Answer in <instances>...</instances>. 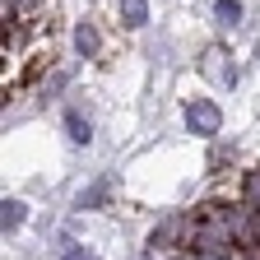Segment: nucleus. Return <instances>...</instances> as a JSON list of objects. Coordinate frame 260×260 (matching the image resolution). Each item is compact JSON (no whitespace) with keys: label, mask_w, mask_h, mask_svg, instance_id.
Here are the masks:
<instances>
[{"label":"nucleus","mask_w":260,"mask_h":260,"mask_svg":"<svg viewBox=\"0 0 260 260\" xmlns=\"http://www.w3.org/2000/svg\"><path fill=\"white\" fill-rule=\"evenodd\" d=\"M65 130H70V140H75V144H88V140H93V125H88V116H79L75 107L65 112Z\"/></svg>","instance_id":"5"},{"label":"nucleus","mask_w":260,"mask_h":260,"mask_svg":"<svg viewBox=\"0 0 260 260\" xmlns=\"http://www.w3.org/2000/svg\"><path fill=\"white\" fill-rule=\"evenodd\" d=\"M177 228H181V218H168L162 228H153V237H149V242H153V246H162V242H172V237H177Z\"/></svg>","instance_id":"9"},{"label":"nucleus","mask_w":260,"mask_h":260,"mask_svg":"<svg viewBox=\"0 0 260 260\" xmlns=\"http://www.w3.org/2000/svg\"><path fill=\"white\" fill-rule=\"evenodd\" d=\"M65 260H98V255H93L88 246H75V251H65Z\"/></svg>","instance_id":"11"},{"label":"nucleus","mask_w":260,"mask_h":260,"mask_svg":"<svg viewBox=\"0 0 260 260\" xmlns=\"http://www.w3.org/2000/svg\"><path fill=\"white\" fill-rule=\"evenodd\" d=\"M23 218H28V209H23L19 200H5V205H0V228H5V233L23 228Z\"/></svg>","instance_id":"7"},{"label":"nucleus","mask_w":260,"mask_h":260,"mask_svg":"<svg viewBox=\"0 0 260 260\" xmlns=\"http://www.w3.org/2000/svg\"><path fill=\"white\" fill-rule=\"evenodd\" d=\"M10 5H14V10H32V5H38V0H10Z\"/></svg>","instance_id":"12"},{"label":"nucleus","mask_w":260,"mask_h":260,"mask_svg":"<svg viewBox=\"0 0 260 260\" xmlns=\"http://www.w3.org/2000/svg\"><path fill=\"white\" fill-rule=\"evenodd\" d=\"M205 75H209V79H218L223 88H233V84H237V70L228 65V56H223L218 47H209V51H205Z\"/></svg>","instance_id":"2"},{"label":"nucleus","mask_w":260,"mask_h":260,"mask_svg":"<svg viewBox=\"0 0 260 260\" xmlns=\"http://www.w3.org/2000/svg\"><path fill=\"white\" fill-rule=\"evenodd\" d=\"M116 5H121L125 28H144L149 23V0H116Z\"/></svg>","instance_id":"4"},{"label":"nucleus","mask_w":260,"mask_h":260,"mask_svg":"<svg viewBox=\"0 0 260 260\" xmlns=\"http://www.w3.org/2000/svg\"><path fill=\"white\" fill-rule=\"evenodd\" d=\"M214 19L223 28H233V23H242V5H237V0H214Z\"/></svg>","instance_id":"8"},{"label":"nucleus","mask_w":260,"mask_h":260,"mask_svg":"<svg viewBox=\"0 0 260 260\" xmlns=\"http://www.w3.org/2000/svg\"><path fill=\"white\" fill-rule=\"evenodd\" d=\"M75 51H79L84 60L98 56V28H93V23H79V28H75Z\"/></svg>","instance_id":"6"},{"label":"nucleus","mask_w":260,"mask_h":260,"mask_svg":"<svg viewBox=\"0 0 260 260\" xmlns=\"http://www.w3.org/2000/svg\"><path fill=\"white\" fill-rule=\"evenodd\" d=\"M186 125H190V135H218L223 112L209 103V98H195V103L186 107Z\"/></svg>","instance_id":"1"},{"label":"nucleus","mask_w":260,"mask_h":260,"mask_svg":"<svg viewBox=\"0 0 260 260\" xmlns=\"http://www.w3.org/2000/svg\"><path fill=\"white\" fill-rule=\"evenodd\" d=\"M107 195H112V181L103 177V181H93L88 190H79V195H75V209H98V205L107 200Z\"/></svg>","instance_id":"3"},{"label":"nucleus","mask_w":260,"mask_h":260,"mask_svg":"<svg viewBox=\"0 0 260 260\" xmlns=\"http://www.w3.org/2000/svg\"><path fill=\"white\" fill-rule=\"evenodd\" d=\"M246 190H251V209L260 214V172H251V181H246Z\"/></svg>","instance_id":"10"}]
</instances>
